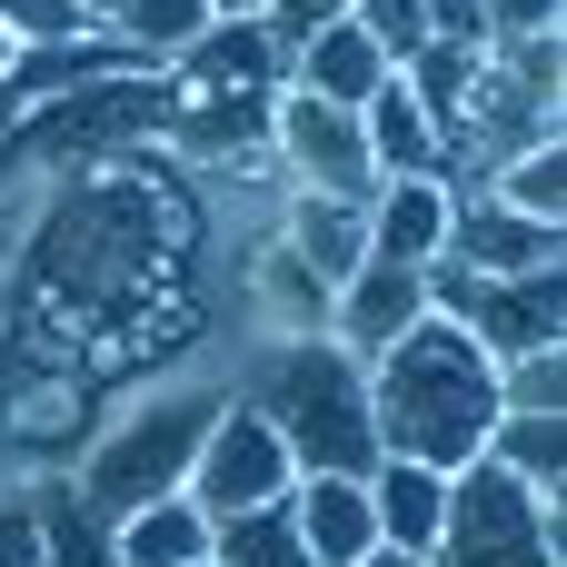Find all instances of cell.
Returning <instances> with one entry per match:
<instances>
[{
	"label": "cell",
	"instance_id": "38",
	"mask_svg": "<svg viewBox=\"0 0 567 567\" xmlns=\"http://www.w3.org/2000/svg\"><path fill=\"white\" fill-rule=\"evenodd\" d=\"M199 567H209V558H199Z\"/></svg>",
	"mask_w": 567,
	"mask_h": 567
},
{
	"label": "cell",
	"instance_id": "27",
	"mask_svg": "<svg viewBox=\"0 0 567 567\" xmlns=\"http://www.w3.org/2000/svg\"><path fill=\"white\" fill-rule=\"evenodd\" d=\"M498 409H567V349L498 359Z\"/></svg>",
	"mask_w": 567,
	"mask_h": 567
},
{
	"label": "cell",
	"instance_id": "10",
	"mask_svg": "<svg viewBox=\"0 0 567 567\" xmlns=\"http://www.w3.org/2000/svg\"><path fill=\"white\" fill-rule=\"evenodd\" d=\"M558 229L548 219H528V209H508V199H488V189H468V199H449V249L439 259H458V269H478V279H518V269H558Z\"/></svg>",
	"mask_w": 567,
	"mask_h": 567
},
{
	"label": "cell",
	"instance_id": "19",
	"mask_svg": "<svg viewBox=\"0 0 567 567\" xmlns=\"http://www.w3.org/2000/svg\"><path fill=\"white\" fill-rule=\"evenodd\" d=\"M30 528H40V558L50 567H120L110 518L80 498V478H30Z\"/></svg>",
	"mask_w": 567,
	"mask_h": 567
},
{
	"label": "cell",
	"instance_id": "14",
	"mask_svg": "<svg viewBox=\"0 0 567 567\" xmlns=\"http://www.w3.org/2000/svg\"><path fill=\"white\" fill-rule=\"evenodd\" d=\"M269 239H279V249H289L319 289H339V279L369 259V209H359V199H319V189H289Z\"/></svg>",
	"mask_w": 567,
	"mask_h": 567
},
{
	"label": "cell",
	"instance_id": "7",
	"mask_svg": "<svg viewBox=\"0 0 567 567\" xmlns=\"http://www.w3.org/2000/svg\"><path fill=\"white\" fill-rule=\"evenodd\" d=\"M269 169L289 189H319V199H379V159H369V130L359 110L339 100H309V90H279L269 100Z\"/></svg>",
	"mask_w": 567,
	"mask_h": 567
},
{
	"label": "cell",
	"instance_id": "25",
	"mask_svg": "<svg viewBox=\"0 0 567 567\" xmlns=\"http://www.w3.org/2000/svg\"><path fill=\"white\" fill-rule=\"evenodd\" d=\"M488 199H508V209H528V219H548V229H567V140H538V150L498 159Z\"/></svg>",
	"mask_w": 567,
	"mask_h": 567
},
{
	"label": "cell",
	"instance_id": "15",
	"mask_svg": "<svg viewBox=\"0 0 567 567\" xmlns=\"http://www.w3.org/2000/svg\"><path fill=\"white\" fill-rule=\"evenodd\" d=\"M289 528L309 567H359L379 548V508H369V478H299L289 488Z\"/></svg>",
	"mask_w": 567,
	"mask_h": 567
},
{
	"label": "cell",
	"instance_id": "24",
	"mask_svg": "<svg viewBox=\"0 0 567 567\" xmlns=\"http://www.w3.org/2000/svg\"><path fill=\"white\" fill-rule=\"evenodd\" d=\"M209 567H309L299 528H289V498L249 508V518H209Z\"/></svg>",
	"mask_w": 567,
	"mask_h": 567
},
{
	"label": "cell",
	"instance_id": "11",
	"mask_svg": "<svg viewBox=\"0 0 567 567\" xmlns=\"http://www.w3.org/2000/svg\"><path fill=\"white\" fill-rule=\"evenodd\" d=\"M419 319H429V279L399 269V259H379V249L329 289V339L359 349V359H379V349H389L399 329H419Z\"/></svg>",
	"mask_w": 567,
	"mask_h": 567
},
{
	"label": "cell",
	"instance_id": "20",
	"mask_svg": "<svg viewBox=\"0 0 567 567\" xmlns=\"http://www.w3.org/2000/svg\"><path fill=\"white\" fill-rule=\"evenodd\" d=\"M110 548H120V567H199L209 558V518L189 508V488H169V498L110 518Z\"/></svg>",
	"mask_w": 567,
	"mask_h": 567
},
{
	"label": "cell",
	"instance_id": "3",
	"mask_svg": "<svg viewBox=\"0 0 567 567\" xmlns=\"http://www.w3.org/2000/svg\"><path fill=\"white\" fill-rule=\"evenodd\" d=\"M239 399L289 439L299 478H369V468H379V429H369V359H359V349H339L329 329H279V339L249 359Z\"/></svg>",
	"mask_w": 567,
	"mask_h": 567
},
{
	"label": "cell",
	"instance_id": "26",
	"mask_svg": "<svg viewBox=\"0 0 567 567\" xmlns=\"http://www.w3.org/2000/svg\"><path fill=\"white\" fill-rule=\"evenodd\" d=\"M259 309H269L279 329H329V289H319L279 239H259Z\"/></svg>",
	"mask_w": 567,
	"mask_h": 567
},
{
	"label": "cell",
	"instance_id": "12",
	"mask_svg": "<svg viewBox=\"0 0 567 567\" xmlns=\"http://www.w3.org/2000/svg\"><path fill=\"white\" fill-rule=\"evenodd\" d=\"M289 80V50L259 10H219L179 60H169V90H279Z\"/></svg>",
	"mask_w": 567,
	"mask_h": 567
},
{
	"label": "cell",
	"instance_id": "35",
	"mask_svg": "<svg viewBox=\"0 0 567 567\" xmlns=\"http://www.w3.org/2000/svg\"><path fill=\"white\" fill-rule=\"evenodd\" d=\"M209 10H259V0H209Z\"/></svg>",
	"mask_w": 567,
	"mask_h": 567
},
{
	"label": "cell",
	"instance_id": "1",
	"mask_svg": "<svg viewBox=\"0 0 567 567\" xmlns=\"http://www.w3.org/2000/svg\"><path fill=\"white\" fill-rule=\"evenodd\" d=\"M189 259V209L179 189L150 169V150L70 169L40 199L30 259H20V299H10V339H0V379H110L150 349V309L179 289Z\"/></svg>",
	"mask_w": 567,
	"mask_h": 567
},
{
	"label": "cell",
	"instance_id": "18",
	"mask_svg": "<svg viewBox=\"0 0 567 567\" xmlns=\"http://www.w3.org/2000/svg\"><path fill=\"white\" fill-rule=\"evenodd\" d=\"M359 130H369V159H379V179H439V130H429V110L399 90V70L359 100Z\"/></svg>",
	"mask_w": 567,
	"mask_h": 567
},
{
	"label": "cell",
	"instance_id": "5",
	"mask_svg": "<svg viewBox=\"0 0 567 567\" xmlns=\"http://www.w3.org/2000/svg\"><path fill=\"white\" fill-rule=\"evenodd\" d=\"M429 567H558V508L528 478H508L498 458H468V468H449Z\"/></svg>",
	"mask_w": 567,
	"mask_h": 567
},
{
	"label": "cell",
	"instance_id": "29",
	"mask_svg": "<svg viewBox=\"0 0 567 567\" xmlns=\"http://www.w3.org/2000/svg\"><path fill=\"white\" fill-rule=\"evenodd\" d=\"M349 20H359L389 60H409V50L429 40V10H419V0H349Z\"/></svg>",
	"mask_w": 567,
	"mask_h": 567
},
{
	"label": "cell",
	"instance_id": "4",
	"mask_svg": "<svg viewBox=\"0 0 567 567\" xmlns=\"http://www.w3.org/2000/svg\"><path fill=\"white\" fill-rule=\"evenodd\" d=\"M209 419H219V389H169V399L130 409V419L80 458V498H90L100 518H130V508L189 488V458H199Z\"/></svg>",
	"mask_w": 567,
	"mask_h": 567
},
{
	"label": "cell",
	"instance_id": "8",
	"mask_svg": "<svg viewBox=\"0 0 567 567\" xmlns=\"http://www.w3.org/2000/svg\"><path fill=\"white\" fill-rule=\"evenodd\" d=\"M289 488H299L289 439H279L249 399H219V419H209V439H199V458H189V508H199V518H249V508H279Z\"/></svg>",
	"mask_w": 567,
	"mask_h": 567
},
{
	"label": "cell",
	"instance_id": "2",
	"mask_svg": "<svg viewBox=\"0 0 567 567\" xmlns=\"http://www.w3.org/2000/svg\"><path fill=\"white\" fill-rule=\"evenodd\" d=\"M369 429L379 458H419V468H468L498 429V359L458 329V319H419L369 359Z\"/></svg>",
	"mask_w": 567,
	"mask_h": 567
},
{
	"label": "cell",
	"instance_id": "9",
	"mask_svg": "<svg viewBox=\"0 0 567 567\" xmlns=\"http://www.w3.org/2000/svg\"><path fill=\"white\" fill-rule=\"evenodd\" d=\"M130 70H159V60H140V50H130V40H110V30L30 40V50H10V60H0V130H10V120H30V110H50V100H70V90H90V80H130Z\"/></svg>",
	"mask_w": 567,
	"mask_h": 567
},
{
	"label": "cell",
	"instance_id": "6",
	"mask_svg": "<svg viewBox=\"0 0 567 567\" xmlns=\"http://www.w3.org/2000/svg\"><path fill=\"white\" fill-rule=\"evenodd\" d=\"M429 309L458 319L488 359H528V349H567V279L558 269H518V279H478L458 259H429Z\"/></svg>",
	"mask_w": 567,
	"mask_h": 567
},
{
	"label": "cell",
	"instance_id": "30",
	"mask_svg": "<svg viewBox=\"0 0 567 567\" xmlns=\"http://www.w3.org/2000/svg\"><path fill=\"white\" fill-rule=\"evenodd\" d=\"M567 20V0H488V40H548Z\"/></svg>",
	"mask_w": 567,
	"mask_h": 567
},
{
	"label": "cell",
	"instance_id": "37",
	"mask_svg": "<svg viewBox=\"0 0 567 567\" xmlns=\"http://www.w3.org/2000/svg\"><path fill=\"white\" fill-rule=\"evenodd\" d=\"M0 60H10V40H0Z\"/></svg>",
	"mask_w": 567,
	"mask_h": 567
},
{
	"label": "cell",
	"instance_id": "33",
	"mask_svg": "<svg viewBox=\"0 0 567 567\" xmlns=\"http://www.w3.org/2000/svg\"><path fill=\"white\" fill-rule=\"evenodd\" d=\"M339 10H349V0H259V20L279 30V50H299V40H309L319 20H339Z\"/></svg>",
	"mask_w": 567,
	"mask_h": 567
},
{
	"label": "cell",
	"instance_id": "13",
	"mask_svg": "<svg viewBox=\"0 0 567 567\" xmlns=\"http://www.w3.org/2000/svg\"><path fill=\"white\" fill-rule=\"evenodd\" d=\"M389 70H399V60H389V50H379L359 20L339 10V20H319V30L289 50V80H279V90H309V100H339V110H359V100H369Z\"/></svg>",
	"mask_w": 567,
	"mask_h": 567
},
{
	"label": "cell",
	"instance_id": "21",
	"mask_svg": "<svg viewBox=\"0 0 567 567\" xmlns=\"http://www.w3.org/2000/svg\"><path fill=\"white\" fill-rule=\"evenodd\" d=\"M478 458H498L508 478H528V488L558 508V488H567V409H498V429H488Z\"/></svg>",
	"mask_w": 567,
	"mask_h": 567
},
{
	"label": "cell",
	"instance_id": "17",
	"mask_svg": "<svg viewBox=\"0 0 567 567\" xmlns=\"http://www.w3.org/2000/svg\"><path fill=\"white\" fill-rule=\"evenodd\" d=\"M369 508H379V548L429 558V548H439V508H449V468L379 458V468H369Z\"/></svg>",
	"mask_w": 567,
	"mask_h": 567
},
{
	"label": "cell",
	"instance_id": "16",
	"mask_svg": "<svg viewBox=\"0 0 567 567\" xmlns=\"http://www.w3.org/2000/svg\"><path fill=\"white\" fill-rule=\"evenodd\" d=\"M369 249L399 269H429L449 249V179H379L369 199Z\"/></svg>",
	"mask_w": 567,
	"mask_h": 567
},
{
	"label": "cell",
	"instance_id": "34",
	"mask_svg": "<svg viewBox=\"0 0 567 567\" xmlns=\"http://www.w3.org/2000/svg\"><path fill=\"white\" fill-rule=\"evenodd\" d=\"M359 567H429V558H399V548H369Z\"/></svg>",
	"mask_w": 567,
	"mask_h": 567
},
{
	"label": "cell",
	"instance_id": "22",
	"mask_svg": "<svg viewBox=\"0 0 567 567\" xmlns=\"http://www.w3.org/2000/svg\"><path fill=\"white\" fill-rule=\"evenodd\" d=\"M468 80H478V50H458V40H419V50L399 60V90L429 110V130H439V140L468 120Z\"/></svg>",
	"mask_w": 567,
	"mask_h": 567
},
{
	"label": "cell",
	"instance_id": "32",
	"mask_svg": "<svg viewBox=\"0 0 567 567\" xmlns=\"http://www.w3.org/2000/svg\"><path fill=\"white\" fill-rule=\"evenodd\" d=\"M429 10V40H458V50H488V0H419Z\"/></svg>",
	"mask_w": 567,
	"mask_h": 567
},
{
	"label": "cell",
	"instance_id": "36",
	"mask_svg": "<svg viewBox=\"0 0 567 567\" xmlns=\"http://www.w3.org/2000/svg\"><path fill=\"white\" fill-rule=\"evenodd\" d=\"M100 10H110V0H90V20H100Z\"/></svg>",
	"mask_w": 567,
	"mask_h": 567
},
{
	"label": "cell",
	"instance_id": "28",
	"mask_svg": "<svg viewBox=\"0 0 567 567\" xmlns=\"http://www.w3.org/2000/svg\"><path fill=\"white\" fill-rule=\"evenodd\" d=\"M80 30H100L90 0H0V40H10V50H30V40H80Z\"/></svg>",
	"mask_w": 567,
	"mask_h": 567
},
{
	"label": "cell",
	"instance_id": "23",
	"mask_svg": "<svg viewBox=\"0 0 567 567\" xmlns=\"http://www.w3.org/2000/svg\"><path fill=\"white\" fill-rule=\"evenodd\" d=\"M209 20H219L209 0H110V10H100V30H110V40H130L140 60H159V70H169Z\"/></svg>",
	"mask_w": 567,
	"mask_h": 567
},
{
	"label": "cell",
	"instance_id": "31",
	"mask_svg": "<svg viewBox=\"0 0 567 567\" xmlns=\"http://www.w3.org/2000/svg\"><path fill=\"white\" fill-rule=\"evenodd\" d=\"M0 567H50L40 528H30V488H0Z\"/></svg>",
	"mask_w": 567,
	"mask_h": 567
}]
</instances>
